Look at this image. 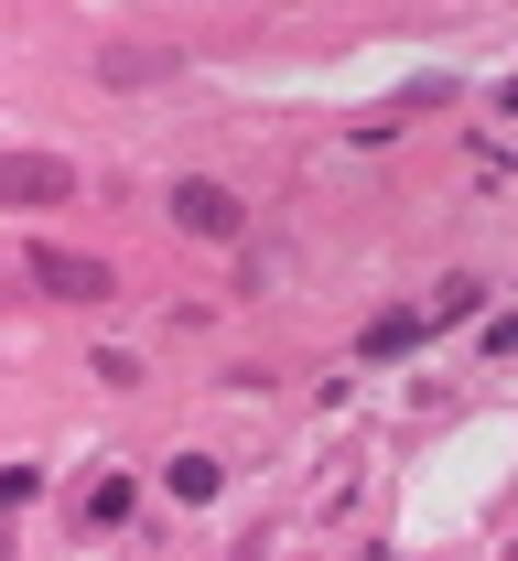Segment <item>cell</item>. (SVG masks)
Masks as SVG:
<instances>
[{
	"label": "cell",
	"mask_w": 518,
	"mask_h": 561,
	"mask_svg": "<svg viewBox=\"0 0 518 561\" xmlns=\"http://www.w3.org/2000/svg\"><path fill=\"white\" fill-rule=\"evenodd\" d=\"M66 195H87L66 151H0V206H66Z\"/></svg>",
	"instance_id": "6da1fadb"
},
{
	"label": "cell",
	"mask_w": 518,
	"mask_h": 561,
	"mask_svg": "<svg viewBox=\"0 0 518 561\" xmlns=\"http://www.w3.org/2000/svg\"><path fill=\"white\" fill-rule=\"evenodd\" d=\"M162 206H173V227H184V238H238V227H249V216H238V195H227V184H206V173H184Z\"/></svg>",
	"instance_id": "7a4b0ae2"
},
{
	"label": "cell",
	"mask_w": 518,
	"mask_h": 561,
	"mask_svg": "<svg viewBox=\"0 0 518 561\" xmlns=\"http://www.w3.org/2000/svg\"><path fill=\"white\" fill-rule=\"evenodd\" d=\"M33 280H44L55 302H108V291H119V271L87 260V249H33Z\"/></svg>",
	"instance_id": "3957f363"
},
{
	"label": "cell",
	"mask_w": 518,
	"mask_h": 561,
	"mask_svg": "<svg viewBox=\"0 0 518 561\" xmlns=\"http://www.w3.org/2000/svg\"><path fill=\"white\" fill-rule=\"evenodd\" d=\"M173 66H184L173 44H108V55H97V76H108V87H162Z\"/></svg>",
	"instance_id": "277c9868"
},
{
	"label": "cell",
	"mask_w": 518,
	"mask_h": 561,
	"mask_svg": "<svg viewBox=\"0 0 518 561\" xmlns=\"http://www.w3.org/2000/svg\"><path fill=\"white\" fill-rule=\"evenodd\" d=\"M411 346H433V313H378L368 335H357V356H368V367H378V356H411Z\"/></svg>",
	"instance_id": "5b68a950"
},
{
	"label": "cell",
	"mask_w": 518,
	"mask_h": 561,
	"mask_svg": "<svg viewBox=\"0 0 518 561\" xmlns=\"http://www.w3.org/2000/svg\"><path fill=\"white\" fill-rule=\"evenodd\" d=\"M76 518H87V529H119V518H130V486H119V476H97V486L76 496Z\"/></svg>",
	"instance_id": "8992f818"
},
{
	"label": "cell",
	"mask_w": 518,
	"mask_h": 561,
	"mask_svg": "<svg viewBox=\"0 0 518 561\" xmlns=\"http://www.w3.org/2000/svg\"><path fill=\"white\" fill-rule=\"evenodd\" d=\"M173 496H184V507H206V496H217V465H206V454H184V465H173Z\"/></svg>",
	"instance_id": "52a82bcc"
}]
</instances>
